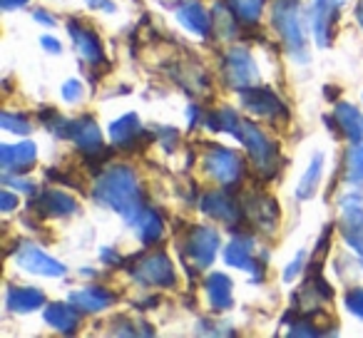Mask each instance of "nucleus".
<instances>
[{
  "instance_id": "nucleus-1",
  "label": "nucleus",
  "mask_w": 363,
  "mask_h": 338,
  "mask_svg": "<svg viewBox=\"0 0 363 338\" xmlns=\"http://www.w3.org/2000/svg\"><path fill=\"white\" fill-rule=\"evenodd\" d=\"M95 199L105 207L120 212L127 222L137 217L142 212V189L137 182L135 172L127 167H112L97 179L95 184Z\"/></svg>"
},
{
  "instance_id": "nucleus-2",
  "label": "nucleus",
  "mask_w": 363,
  "mask_h": 338,
  "mask_svg": "<svg viewBox=\"0 0 363 338\" xmlns=\"http://www.w3.org/2000/svg\"><path fill=\"white\" fill-rule=\"evenodd\" d=\"M274 23H277V30L281 33V40L289 47V52L294 57H298L301 62H306L308 55H306V30H303V21H301V3L298 0H277Z\"/></svg>"
},
{
  "instance_id": "nucleus-3",
  "label": "nucleus",
  "mask_w": 363,
  "mask_h": 338,
  "mask_svg": "<svg viewBox=\"0 0 363 338\" xmlns=\"http://www.w3.org/2000/svg\"><path fill=\"white\" fill-rule=\"evenodd\" d=\"M237 140L247 147L249 157L257 164V169L267 177L279 172V147L274 140H269V135L264 130H259L252 122H242L237 132Z\"/></svg>"
},
{
  "instance_id": "nucleus-4",
  "label": "nucleus",
  "mask_w": 363,
  "mask_h": 338,
  "mask_svg": "<svg viewBox=\"0 0 363 338\" xmlns=\"http://www.w3.org/2000/svg\"><path fill=\"white\" fill-rule=\"evenodd\" d=\"M219 252V232L212 227H192L182 239V257L192 269L212 266Z\"/></svg>"
},
{
  "instance_id": "nucleus-5",
  "label": "nucleus",
  "mask_w": 363,
  "mask_h": 338,
  "mask_svg": "<svg viewBox=\"0 0 363 338\" xmlns=\"http://www.w3.org/2000/svg\"><path fill=\"white\" fill-rule=\"evenodd\" d=\"M222 75H224L227 87L239 90V92L259 85V67H257V62H254L252 52L244 50V47H232V50L224 55Z\"/></svg>"
},
{
  "instance_id": "nucleus-6",
  "label": "nucleus",
  "mask_w": 363,
  "mask_h": 338,
  "mask_svg": "<svg viewBox=\"0 0 363 338\" xmlns=\"http://www.w3.org/2000/svg\"><path fill=\"white\" fill-rule=\"evenodd\" d=\"M202 164L209 177L217 179V182L227 189L234 187L237 182H242V177H244V162L239 159L237 152L227 150V147H209Z\"/></svg>"
},
{
  "instance_id": "nucleus-7",
  "label": "nucleus",
  "mask_w": 363,
  "mask_h": 338,
  "mask_svg": "<svg viewBox=\"0 0 363 338\" xmlns=\"http://www.w3.org/2000/svg\"><path fill=\"white\" fill-rule=\"evenodd\" d=\"M341 234L346 239V244L358 254L363 264V194L351 192L343 194L341 202Z\"/></svg>"
},
{
  "instance_id": "nucleus-8",
  "label": "nucleus",
  "mask_w": 363,
  "mask_h": 338,
  "mask_svg": "<svg viewBox=\"0 0 363 338\" xmlns=\"http://www.w3.org/2000/svg\"><path fill=\"white\" fill-rule=\"evenodd\" d=\"M132 274V278L145 286H160V288H172L177 281L174 276V266L172 261L167 259L164 252H155V254H147L145 259L135 264V266H127Z\"/></svg>"
},
{
  "instance_id": "nucleus-9",
  "label": "nucleus",
  "mask_w": 363,
  "mask_h": 338,
  "mask_svg": "<svg viewBox=\"0 0 363 338\" xmlns=\"http://www.w3.org/2000/svg\"><path fill=\"white\" fill-rule=\"evenodd\" d=\"M239 100H242V105L247 107L249 112H254V115H259V117H267V120L284 122L289 117L284 102L279 100L272 90H267V87H249V90L239 92Z\"/></svg>"
},
{
  "instance_id": "nucleus-10",
  "label": "nucleus",
  "mask_w": 363,
  "mask_h": 338,
  "mask_svg": "<svg viewBox=\"0 0 363 338\" xmlns=\"http://www.w3.org/2000/svg\"><path fill=\"white\" fill-rule=\"evenodd\" d=\"M242 212L254 227L267 234H272L279 224V204L269 194H249L242 204Z\"/></svg>"
},
{
  "instance_id": "nucleus-11",
  "label": "nucleus",
  "mask_w": 363,
  "mask_h": 338,
  "mask_svg": "<svg viewBox=\"0 0 363 338\" xmlns=\"http://www.w3.org/2000/svg\"><path fill=\"white\" fill-rule=\"evenodd\" d=\"M199 209H202L207 217H212L214 222L227 224V227L237 224V219L244 214L242 207H239V204L229 197L227 187H224V189H212V192L202 194V199H199Z\"/></svg>"
},
{
  "instance_id": "nucleus-12",
  "label": "nucleus",
  "mask_w": 363,
  "mask_h": 338,
  "mask_svg": "<svg viewBox=\"0 0 363 338\" xmlns=\"http://www.w3.org/2000/svg\"><path fill=\"white\" fill-rule=\"evenodd\" d=\"M16 261L21 269L38 276H65V266L57 259H52L50 254H45L43 249L33 247V244H23L16 254Z\"/></svg>"
},
{
  "instance_id": "nucleus-13",
  "label": "nucleus",
  "mask_w": 363,
  "mask_h": 338,
  "mask_svg": "<svg viewBox=\"0 0 363 338\" xmlns=\"http://www.w3.org/2000/svg\"><path fill=\"white\" fill-rule=\"evenodd\" d=\"M338 16H341L338 0H313V35H316L318 47L331 45Z\"/></svg>"
},
{
  "instance_id": "nucleus-14",
  "label": "nucleus",
  "mask_w": 363,
  "mask_h": 338,
  "mask_svg": "<svg viewBox=\"0 0 363 338\" xmlns=\"http://www.w3.org/2000/svg\"><path fill=\"white\" fill-rule=\"evenodd\" d=\"M35 145L33 142H21V145H0V167L6 169L8 174L16 172H28L33 164H35Z\"/></svg>"
},
{
  "instance_id": "nucleus-15",
  "label": "nucleus",
  "mask_w": 363,
  "mask_h": 338,
  "mask_svg": "<svg viewBox=\"0 0 363 338\" xmlns=\"http://www.w3.org/2000/svg\"><path fill=\"white\" fill-rule=\"evenodd\" d=\"M67 30H70V38L77 47V55L82 60L92 62V65H100L105 60V52H102V43L100 38L95 35L92 30H87L85 26H80L77 21H70L67 23Z\"/></svg>"
},
{
  "instance_id": "nucleus-16",
  "label": "nucleus",
  "mask_w": 363,
  "mask_h": 338,
  "mask_svg": "<svg viewBox=\"0 0 363 338\" xmlns=\"http://www.w3.org/2000/svg\"><path fill=\"white\" fill-rule=\"evenodd\" d=\"M70 137L80 145V150L85 152V157H95V154H102V152H105L102 132L92 117H80V120L72 122Z\"/></svg>"
},
{
  "instance_id": "nucleus-17",
  "label": "nucleus",
  "mask_w": 363,
  "mask_h": 338,
  "mask_svg": "<svg viewBox=\"0 0 363 338\" xmlns=\"http://www.w3.org/2000/svg\"><path fill=\"white\" fill-rule=\"evenodd\" d=\"M35 209L38 214H45V217H70L77 212V202L60 189H45L38 194Z\"/></svg>"
},
{
  "instance_id": "nucleus-18",
  "label": "nucleus",
  "mask_w": 363,
  "mask_h": 338,
  "mask_svg": "<svg viewBox=\"0 0 363 338\" xmlns=\"http://www.w3.org/2000/svg\"><path fill=\"white\" fill-rule=\"evenodd\" d=\"M45 303V293L35 286H11L6 293V306L13 313H30Z\"/></svg>"
},
{
  "instance_id": "nucleus-19",
  "label": "nucleus",
  "mask_w": 363,
  "mask_h": 338,
  "mask_svg": "<svg viewBox=\"0 0 363 338\" xmlns=\"http://www.w3.org/2000/svg\"><path fill=\"white\" fill-rule=\"evenodd\" d=\"M45 323L60 333H75L80 326V308L75 303H50L45 308Z\"/></svg>"
},
{
  "instance_id": "nucleus-20",
  "label": "nucleus",
  "mask_w": 363,
  "mask_h": 338,
  "mask_svg": "<svg viewBox=\"0 0 363 338\" xmlns=\"http://www.w3.org/2000/svg\"><path fill=\"white\" fill-rule=\"evenodd\" d=\"M115 293L107 291L105 286H87L82 291H75L70 296V301L75 303L80 311H87V313H97V311H105L107 306L115 303Z\"/></svg>"
},
{
  "instance_id": "nucleus-21",
  "label": "nucleus",
  "mask_w": 363,
  "mask_h": 338,
  "mask_svg": "<svg viewBox=\"0 0 363 338\" xmlns=\"http://www.w3.org/2000/svg\"><path fill=\"white\" fill-rule=\"evenodd\" d=\"M224 261H227L229 266H234V269H244V271H249V269H257L259 264L254 261V239L244 237V234L234 237L232 244L224 249Z\"/></svg>"
},
{
  "instance_id": "nucleus-22",
  "label": "nucleus",
  "mask_w": 363,
  "mask_h": 338,
  "mask_svg": "<svg viewBox=\"0 0 363 338\" xmlns=\"http://www.w3.org/2000/svg\"><path fill=\"white\" fill-rule=\"evenodd\" d=\"M177 18H179V23L187 28V30L197 33V35H202V38H209V33H212V16H209L199 3L182 6L179 11H177Z\"/></svg>"
},
{
  "instance_id": "nucleus-23",
  "label": "nucleus",
  "mask_w": 363,
  "mask_h": 338,
  "mask_svg": "<svg viewBox=\"0 0 363 338\" xmlns=\"http://www.w3.org/2000/svg\"><path fill=\"white\" fill-rule=\"evenodd\" d=\"M333 115H336V122L343 135L358 145L363 140V115L358 112V107L348 105V102H338Z\"/></svg>"
},
{
  "instance_id": "nucleus-24",
  "label": "nucleus",
  "mask_w": 363,
  "mask_h": 338,
  "mask_svg": "<svg viewBox=\"0 0 363 338\" xmlns=\"http://www.w3.org/2000/svg\"><path fill=\"white\" fill-rule=\"evenodd\" d=\"M204 288H207L209 303H212L214 311H227L232 308L234 298H232V281L224 274H212V276L204 281Z\"/></svg>"
},
{
  "instance_id": "nucleus-25",
  "label": "nucleus",
  "mask_w": 363,
  "mask_h": 338,
  "mask_svg": "<svg viewBox=\"0 0 363 338\" xmlns=\"http://www.w3.org/2000/svg\"><path fill=\"white\" fill-rule=\"evenodd\" d=\"M130 224H135L137 237H140V242L147 244V247L162 239V219L157 217L155 212H150V209H142V212L137 214Z\"/></svg>"
},
{
  "instance_id": "nucleus-26",
  "label": "nucleus",
  "mask_w": 363,
  "mask_h": 338,
  "mask_svg": "<svg viewBox=\"0 0 363 338\" xmlns=\"http://www.w3.org/2000/svg\"><path fill=\"white\" fill-rule=\"evenodd\" d=\"M140 132H142V125H140V117H137V115H125V117H120V120H115L110 125L112 142H115V145H120V147H130L132 142L140 137Z\"/></svg>"
},
{
  "instance_id": "nucleus-27",
  "label": "nucleus",
  "mask_w": 363,
  "mask_h": 338,
  "mask_svg": "<svg viewBox=\"0 0 363 338\" xmlns=\"http://www.w3.org/2000/svg\"><path fill=\"white\" fill-rule=\"evenodd\" d=\"M321 167H323V154H313L311 164H308V169L303 172L301 182H298V187H296L298 199H311L313 194H316L318 179H321Z\"/></svg>"
},
{
  "instance_id": "nucleus-28",
  "label": "nucleus",
  "mask_w": 363,
  "mask_h": 338,
  "mask_svg": "<svg viewBox=\"0 0 363 338\" xmlns=\"http://www.w3.org/2000/svg\"><path fill=\"white\" fill-rule=\"evenodd\" d=\"M214 23H217V33L219 38H237L239 35V18L232 13V8L227 3H219L214 8Z\"/></svg>"
},
{
  "instance_id": "nucleus-29",
  "label": "nucleus",
  "mask_w": 363,
  "mask_h": 338,
  "mask_svg": "<svg viewBox=\"0 0 363 338\" xmlns=\"http://www.w3.org/2000/svg\"><path fill=\"white\" fill-rule=\"evenodd\" d=\"M227 6L232 8V13L247 26H254V23L262 18L264 11V0H227Z\"/></svg>"
},
{
  "instance_id": "nucleus-30",
  "label": "nucleus",
  "mask_w": 363,
  "mask_h": 338,
  "mask_svg": "<svg viewBox=\"0 0 363 338\" xmlns=\"http://www.w3.org/2000/svg\"><path fill=\"white\" fill-rule=\"evenodd\" d=\"M346 182L348 184H363V145H356L346 154Z\"/></svg>"
},
{
  "instance_id": "nucleus-31",
  "label": "nucleus",
  "mask_w": 363,
  "mask_h": 338,
  "mask_svg": "<svg viewBox=\"0 0 363 338\" xmlns=\"http://www.w3.org/2000/svg\"><path fill=\"white\" fill-rule=\"evenodd\" d=\"M0 125H3V130L16 132V135H28V132L33 130L30 122H28L26 117H21V115H11V112H3V117H0Z\"/></svg>"
},
{
  "instance_id": "nucleus-32",
  "label": "nucleus",
  "mask_w": 363,
  "mask_h": 338,
  "mask_svg": "<svg viewBox=\"0 0 363 338\" xmlns=\"http://www.w3.org/2000/svg\"><path fill=\"white\" fill-rule=\"evenodd\" d=\"M346 306L353 316L363 318V288H351V291L346 293Z\"/></svg>"
},
{
  "instance_id": "nucleus-33",
  "label": "nucleus",
  "mask_w": 363,
  "mask_h": 338,
  "mask_svg": "<svg viewBox=\"0 0 363 338\" xmlns=\"http://www.w3.org/2000/svg\"><path fill=\"white\" fill-rule=\"evenodd\" d=\"M62 97H65L67 102H77L82 100V85L77 80H67L65 87H62Z\"/></svg>"
},
{
  "instance_id": "nucleus-34",
  "label": "nucleus",
  "mask_w": 363,
  "mask_h": 338,
  "mask_svg": "<svg viewBox=\"0 0 363 338\" xmlns=\"http://www.w3.org/2000/svg\"><path fill=\"white\" fill-rule=\"evenodd\" d=\"M303 261H306V254L301 252L296 259H294L291 264H289V269H286V271H284V278H286V281H294V278H296L298 274L303 271Z\"/></svg>"
},
{
  "instance_id": "nucleus-35",
  "label": "nucleus",
  "mask_w": 363,
  "mask_h": 338,
  "mask_svg": "<svg viewBox=\"0 0 363 338\" xmlns=\"http://www.w3.org/2000/svg\"><path fill=\"white\" fill-rule=\"evenodd\" d=\"M16 207H18V197L8 192V189H3V192H0V209H3V212H13Z\"/></svg>"
},
{
  "instance_id": "nucleus-36",
  "label": "nucleus",
  "mask_w": 363,
  "mask_h": 338,
  "mask_svg": "<svg viewBox=\"0 0 363 338\" xmlns=\"http://www.w3.org/2000/svg\"><path fill=\"white\" fill-rule=\"evenodd\" d=\"M157 135H160L162 142H164V150H174V140L179 137V135H177V130H167V127H164V130H160Z\"/></svg>"
},
{
  "instance_id": "nucleus-37",
  "label": "nucleus",
  "mask_w": 363,
  "mask_h": 338,
  "mask_svg": "<svg viewBox=\"0 0 363 338\" xmlns=\"http://www.w3.org/2000/svg\"><path fill=\"white\" fill-rule=\"evenodd\" d=\"M40 45L45 47L48 52H52V55H57V52L62 50V45H60V43H57L55 38H48V35H45V38H40Z\"/></svg>"
},
{
  "instance_id": "nucleus-38",
  "label": "nucleus",
  "mask_w": 363,
  "mask_h": 338,
  "mask_svg": "<svg viewBox=\"0 0 363 338\" xmlns=\"http://www.w3.org/2000/svg\"><path fill=\"white\" fill-rule=\"evenodd\" d=\"M87 6L97 8V11H105V13H115V3H112V0H87Z\"/></svg>"
},
{
  "instance_id": "nucleus-39",
  "label": "nucleus",
  "mask_w": 363,
  "mask_h": 338,
  "mask_svg": "<svg viewBox=\"0 0 363 338\" xmlns=\"http://www.w3.org/2000/svg\"><path fill=\"white\" fill-rule=\"evenodd\" d=\"M100 259H102L105 264H120V261H122V259L117 257V254L112 252V249H102V252H100Z\"/></svg>"
},
{
  "instance_id": "nucleus-40",
  "label": "nucleus",
  "mask_w": 363,
  "mask_h": 338,
  "mask_svg": "<svg viewBox=\"0 0 363 338\" xmlns=\"http://www.w3.org/2000/svg\"><path fill=\"white\" fill-rule=\"evenodd\" d=\"M35 21H38V23H43V26H48V28H52V26H55V18H52V16H48L45 11H35Z\"/></svg>"
},
{
  "instance_id": "nucleus-41",
  "label": "nucleus",
  "mask_w": 363,
  "mask_h": 338,
  "mask_svg": "<svg viewBox=\"0 0 363 338\" xmlns=\"http://www.w3.org/2000/svg\"><path fill=\"white\" fill-rule=\"evenodd\" d=\"M28 0H0V8L3 11H16V8H21V6H26Z\"/></svg>"
},
{
  "instance_id": "nucleus-42",
  "label": "nucleus",
  "mask_w": 363,
  "mask_h": 338,
  "mask_svg": "<svg viewBox=\"0 0 363 338\" xmlns=\"http://www.w3.org/2000/svg\"><path fill=\"white\" fill-rule=\"evenodd\" d=\"M356 18H358V23L363 26V0L358 3V8H356Z\"/></svg>"
}]
</instances>
